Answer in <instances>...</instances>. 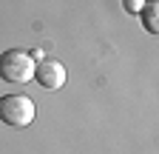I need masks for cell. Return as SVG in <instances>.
Returning a JSON list of instances; mask_svg holds the SVG:
<instances>
[{"instance_id":"cell-3","label":"cell","mask_w":159,"mask_h":154,"mask_svg":"<svg viewBox=\"0 0 159 154\" xmlns=\"http://www.w3.org/2000/svg\"><path fill=\"white\" fill-rule=\"evenodd\" d=\"M34 80L43 89H51L54 91L60 86H66L68 71H66V66L60 63V60H54V57H43V60L34 63Z\"/></svg>"},{"instance_id":"cell-4","label":"cell","mask_w":159,"mask_h":154,"mask_svg":"<svg viewBox=\"0 0 159 154\" xmlns=\"http://www.w3.org/2000/svg\"><path fill=\"white\" fill-rule=\"evenodd\" d=\"M156 9H159V0H145L142 12H139V17H142V26H145V31H148V34H156V31H159Z\"/></svg>"},{"instance_id":"cell-1","label":"cell","mask_w":159,"mask_h":154,"mask_svg":"<svg viewBox=\"0 0 159 154\" xmlns=\"http://www.w3.org/2000/svg\"><path fill=\"white\" fill-rule=\"evenodd\" d=\"M0 77L11 86H23L34 77V60L23 49H9L0 54Z\"/></svg>"},{"instance_id":"cell-2","label":"cell","mask_w":159,"mask_h":154,"mask_svg":"<svg viewBox=\"0 0 159 154\" xmlns=\"http://www.w3.org/2000/svg\"><path fill=\"white\" fill-rule=\"evenodd\" d=\"M34 100L26 97V94H6V97H0V120L11 128H26L31 126L34 120Z\"/></svg>"},{"instance_id":"cell-5","label":"cell","mask_w":159,"mask_h":154,"mask_svg":"<svg viewBox=\"0 0 159 154\" xmlns=\"http://www.w3.org/2000/svg\"><path fill=\"white\" fill-rule=\"evenodd\" d=\"M122 6H125V12L139 14V12H142V6H145V0H122Z\"/></svg>"}]
</instances>
